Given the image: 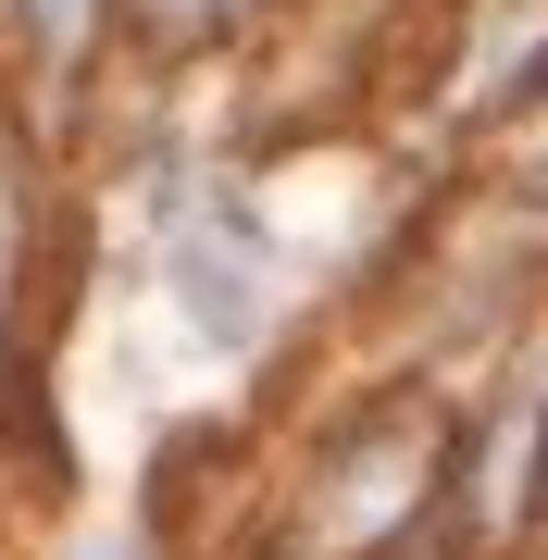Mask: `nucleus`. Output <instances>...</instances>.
Masks as SVG:
<instances>
[{
	"label": "nucleus",
	"mask_w": 548,
	"mask_h": 560,
	"mask_svg": "<svg viewBox=\"0 0 548 560\" xmlns=\"http://www.w3.org/2000/svg\"><path fill=\"white\" fill-rule=\"evenodd\" d=\"M175 275H187V300H200L212 337H249V324H263V287H249V261L212 249V224H187V237H175Z\"/></svg>",
	"instance_id": "f257e3e1"
},
{
	"label": "nucleus",
	"mask_w": 548,
	"mask_h": 560,
	"mask_svg": "<svg viewBox=\"0 0 548 560\" xmlns=\"http://www.w3.org/2000/svg\"><path fill=\"white\" fill-rule=\"evenodd\" d=\"M25 13H38L50 38H75V25H88V0H25Z\"/></svg>",
	"instance_id": "f03ea898"
}]
</instances>
